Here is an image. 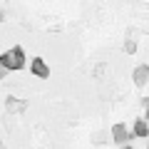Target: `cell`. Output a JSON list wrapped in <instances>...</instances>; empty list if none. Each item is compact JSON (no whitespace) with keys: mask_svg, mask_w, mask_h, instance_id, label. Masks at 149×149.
<instances>
[{"mask_svg":"<svg viewBox=\"0 0 149 149\" xmlns=\"http://www.w3.org/2000/svg\"><path fill=\"white\" fill-rule=\"evenodd\" d=\"M0 67H5L8 72H15V70H22L25 67V52H22L20 45H15L13 50L0 55Z\"/></svg>","mask_w":149,"mask_h":149,"instance_id":"obj_1","label":"cell"},{"mask_svg":"<svg viewBox=\"0 0 149 149\" xmlns=\"http://www.w3.org/2000/svg\"><path fill=\"white\" fill-rule=\"evenodd\" d=\"M30 72L35 74V77H40V80H47L50 77V67H47V62H45L42 57H35L30 62Z\"/></svg>","mask_w":149,"mask_h":149,"instance_id":"obj_2","label":"cell"},{"mask_svg":"<svg viewBox=\"0 0 149 149\" xmlns=\"http://www.w3.org/2000/svg\"><path fill=\"white\" fill-rule=\"evenodd\" d=\"M112 137H114V142H117V144L127 147V142H129V139H134V134L129 132L124 124H114V127H112Z\"/></svg>","mask_w":149,"mask_h":149,"instance_id":"obj_3","label":"cell"},{"mask_svg":"<svg viewBox=\"0 0 149 149\" xmlns=\"http://www.w3.org/2000/svg\"><path fill=\"white\" fill-rule=\"evenodd\" d=\"M132 134L134 137H149V122L147 119H137V122H134V129H132Z\"/></svg>","mask_w":149,"mask_h":149,"instance_id":"obj_4","label":"cell"},{"mask_svg":"<svg viewBox=\"0 0 149 149\" xmlns=\"http://www.w3.org/2000/svg\"><path fill=\"white\" fill-rule=\"evenodd\" d=\"M147 80H149V65H139L134 70V82L137 85H147Z\"/></svg>","mask_w":149,"mask_h":149,"instance_id":"obj_5","label":"cell"},{"mask_svg":"<svg viewBox=\"0 0 149 149\" xmlns=\"http://www.w3.org/2000/svg\"><path fill=\"white\" fill-rule=\"evenodd\" d=\"M5 109H8V112H20V109H25V102H20L17 97H8Z\"/></svg>","mask_w":149,"mask_h":149,"instance_id":"obj_6","label":"cell"},{"mask_svg":"<svg viewBox=\"0 0 149 149\" xmlns=\"http://www.w3.org/2000/svg\"><path fill=\"white\" fill-rule=\"evenodd\" d=\"M124 50H127V52H134V50H137V45H134V42H132V40H129V42H127V45H124Z\"/></svg>","mask_w":149,"mask_h":149,"instance_id":"obj_7","label":"cell"},{"mask_svg":"<svg viewBox=\"0 0 149 149\" xmlns=\"http://www.w3.org/2000/svg\"><path fill=\"white\" fill-rule=\"evenodd\" d=\"M8 74H10V72H8L5 67H0V80H3V77H8Z\"/></svg>","mask_w":149,"mask_h":149,"instance_id":"obj_8","label":"cell"},{"mask_svg":"<svg viewBox=\"0 0 149 149\" xmlns=\"http://www.w3.org/2000/svg\"><path fill=\"white\" fill-rule=\"evenodd\" d=\"M144 107H149V97H147V100H144Z\"/></svg>","mask_w":149,"mask_h":149,"instance_id":"obj_9","label":"cell"},{"mask_svg":"<svg viewBox=\"0 0 149 149\" xmlns=\"http://www.w3.org/2000/svg\"><path fill=\"white\" fill-rule=\"evenodd\" d=\"M144 119H147V122H149V107H147V117H144Z\"/></svg>","mask_w":149,"mask_h":149,"instance_id":"obj_10","label":"cell"},{"mask_svg":"<svg viewBox=\"0 0 149 149\" xmlns=\"http://www.w3.org/2000/svg\"><path fill=\"white\" fill-rule=\"evenodd\" d=\"M122 149H134V147H129V144H127V147H122Z\"/></svg>","mask_w":149,"mask_h":149,"instance_id":"obj_11","label":"cell"},{"mask_svg":"<svg viewBox=\"0 0 149 149\" xmlns=\"http://www.w3.org/2000/svg\"><path fill=\"white\" fill-rule=\"evenodd\" d=\"M0 20H3V10H0Z\"/></svg>","mask_w":149,"mask_h":149,"instance_id":"obj_12","label":"cell"}]
</instances>
